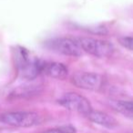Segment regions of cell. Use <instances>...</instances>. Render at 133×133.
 <instances>
[{"instance_id": "obj_1", "label": "cell", "mask_w": 133, "mask_h": 133, "mask_svg": "<svg viewBox=\"0 0 133 133\" xmlns=\"http://www.w3.org/2000/svg\"><path fill=\"white\" fill-rule=\"evenodd\" d=\"M81 49L96 57H109L114 52V46L110 42L93 37H77Z\"/></svg>"}, {"instance_id": "obj_2", "label": "cell", "mask_w": 133, "mask_h": 133, "mask_svg": "<svg viewBox=\"0 0 133 133\" xmlns=\"http://www.w3.org/2000/svg\"><path fill=\"white\" fill-rule=\"evenodd\" d=\"M16 59L19 73H21L24 78L33 79L41 73L42 62L37 58H31L28 52L24 48H20L17 51Z\"/></svg>"}, {"instance_id": "obj_3", "label": "cell", "mask_w": 133, "mask_h": 133, "mask_svg": "<svg viewBox=\"0 0 133 133\" xmlns=\"http://www.w3.org/2000/svg\"><path fill=\"white\" fill-rule=\"evenodd\" d=\"M46 45L52 51L69 57H79L83 52L77 39L71 37H56L48 41Z\"/></svg>"}, {"instance_id": "obj_4", "label": "cell", "mask_w": 133, "mask_h": 133, "mask_svg": "<svg viewBox=\"0 0 133 133\" xmlns=\"http://www.w3.org/2000/svg\"><path fill=\"white\" fill-rule=\"evenodd\" d=\"M38 115L30 111H13L0 115V121L13 127L28 128L38 122Z\"/></svg>"}, {"instance_id": "obj_5", "label": "cell", "mask_w": 133, "mask_h": 133, "mask_svg": "<svg viewBox=\"0 0 133 133\" xmlns=\"http://www.w3.org/2000/svg\"><path fill=\"white\" fill-rule=\"evenodd\" d=\"M58 103L65 109L80 113L84 116H87L92 110L89 100L85 97L75 92H69L64 94L58 99Z\"/></svg>"}, {"instance_id": "obj_6", "label": "cell", "mask_w": 133, "mask_h": 133, "mask_svg": "<svg viewBox=\"0 0 133 133\" xmlns=\"http://www.w3.org/2000/svg\"><path fill=\"white\" fill-rule=\"evenodd\" d=\"M72 83L79 89L96 91L103 88L105 79L98 73L78 72L72 77Z\"/></svg>"}, {"instance_id": "obj_7", "label": "cell", "mask_w": 133, "mask_h": 133, "mask_svg": "<svg viewBox=\"0 0 133 133\" xmlns=\"http://www.w3.org/2000/svg\"><path fill=\"white\" fill-rule=\"evenodd\" d=\"M41 73L57 79H64L68 74L69 69L64 64L59 62H45L42 64Z\"/></svg>"}, {"instance_id": "obj_8", "label": "cell", "mask_w": 133, "mask_h": 133, "mask_svg": "<svg viewBox=\"0 0 133 133\" xmlns=\"http://www.w3.org/2000/svg\"><path fill=\"white\" fill-rule=\"evenodd\" d=\"M88 118L89 120H91L92 122L98 125H101L103 127L106 128H114L117 125V121L115 120L114 118H112L111 116L108 115L105 112H101V111H98V110H91L89 114L87 115Z\"/></svg>"}, {"instance_id": "obj_9", "label": "cell", "mask_w": 133, "mask_h": 133, "mask_svg": "<svg viewBox=\"0 0 133 133\" xmlns=\"http://www.w3.org/2000/svg\"><path fill=\"white\" fill-rule=\"evenodd\" d=\"M114 107L122 112L133 114V100H118L114 102Z\"/></svg>"}, {"instance_id": "obj_10", "label": "cell", "mask_w": 133, "mask_h": 133, "mask_svg": "<svg viewBox=\"0 0 133 133\" xmlns=\"http://www.w3.org/2000/svg\"><path fill=\"white\" fill-rule=\"evenodd\" d=\"M118 42L125 48L133 51V37H123L118 39Z\"/></svg>"}, {"instance_id": "obj_11", "label": "cell", "mask_w": 133, "mask_h": 133, "mask_svg": "<svg viewBox=\"0 0 133 133\" xmlns=\"http://www.w3.org/2000/svg\"><path fill=\"white\" fill-rule=\"evenodd\" d=\"M60 129H62V131L64 133H75V131H76L75 128L72 127V126H70V125L63 126V127H61Z\"/></svg>"}, {"instance_id": "obj_12", "label": "cell", "mask_w": 133, "mask_h": 133, "mask_svg": "<svg viewBox=\"0 0 133 133\" xmlns=\"http://www.w3.org/2000/svg\"><path fill=\"white\" fill-rule=\"evenodd\" d=\"M44 133H64L62 131V129L60 128H57V129H48L46 131H45Z\"/></svg>"}]
</instances>
